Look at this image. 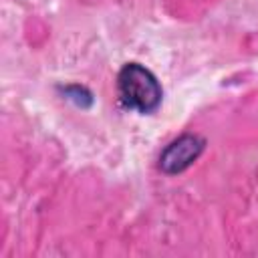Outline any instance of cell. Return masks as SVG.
<instances>
[{
  "mask_svg": "<svg viewBox=\"0 0 258 258\" xmlns=\"http://www.w3.org/2000/svg\"><path fill=\"white\" fill-rule=\"evenodd\" d=\"M119 99L125 107L139 113H151L161 103V85L155 75L139 62H127L117 77Z\"/></svg>",
  "mask_w": 258,
  "mask_h": 258,
  "instance_id": "1",
  "label": "cell"
},
{
  "mask_svg": "<svg viewBox=\"0 0 258 258\" xmlns=\"http://www.w3.org/2000/svg\"><path fill=\"white\" fill-rule=\"evenodd\" d=\"M206 141L200 135L185 133L177 139H173L159 155V167L165 173H179L187 169L204 151Z\"/></svg>",
  "mask_w": 258,
  "mask_h": 258,
  "instance_id": "2",
  "label": "cell"
}]
</instances>
